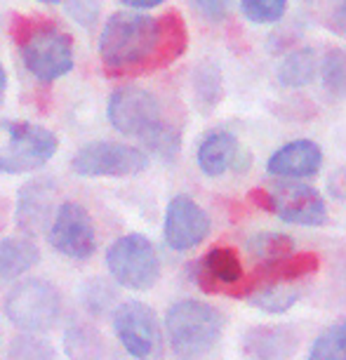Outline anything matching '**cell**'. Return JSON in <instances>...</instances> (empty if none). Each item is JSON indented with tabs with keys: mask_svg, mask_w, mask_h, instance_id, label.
<instances>
[{
	"mask_svg": "<svg viewBox=\"0 0 346 360\" xmlns=\"http://www.w3.org/2000/svg\"><path fill=\"white\" fill-rule=\"evenodd\" d=\"M316 76V54L311 50H295L278 69V83L283 87H304Z\"/></svg>",
	"mask_w": 346,
	"mask_h": 360,
	"instance_id": "44dd1931",
	"label": "cell"
},
{
	"mask_svg": "<svg viewBox=\"0 0 346 360\" xmlns=\"http://www.w3.org/2000/svg\"><path fill=\"white\" fill-rule=\"evenodd\" d=\"M62 295L52 283L29 278L19 283L5 299V314L19 330L24 332H47L59 321Z\"/></svg>",
	"mask_w": 346,
	"mask_h": 360,
	"instance_id": "8992f818",
	"label": "cell"
},
{
	"mask_svg": "<svg viewBox=\"0 0 346 360\" xmlns=\"http://www.w3.org/2000/svg\"><path fill=\"white\" fill-rule=\"evenodd\" d=\"M309 360H346V318L328 328L311 346Z\"/></svg>",
	"mask_w": 346,
	"mask_h": 360,
	"instance_id": "cb8c5ba5",
	"label": "cell"
},
{
	"mask_svg": "<svg viewBox=\"0 0 346 360\" xmlns=\"http://www.w3.org/2000/svg\"><path fill=\"white\" fill-rule=\"evenodd\" d=\"M318 269H321V257L316 252H293L281 259L257 264L252 274H248L250 290L255 295L257 290L269 288V285H295L314 276Z\"/></svg>",
	"mask_w": 346,
	"mask_h": 360,
	"instance_id": "9a60e30c",
	"label": "cell"
},
{
	"mask_svg": "<svg viewBox=\"0 0 346 360\" xmlns=\"http://www.w3.org/2000/svg\"><path fill=\"white\" fill-rule=\"evenodd\" d=\"M238 155V141L229 132H212L198 146V167L207 176H219L233 165Z\"/></svg>",
	"mask_w": 346,
	"mask_h": 360,
	"instance_id": "ac0fdd59",
	"label": "cell"
},
{
	"mask_svg": "<svg viewBox=\"0 0 346 360\" xmlns=\"http://www.w3.org/2000/svg\"><path fill=\"white\" fill-rule=\"evenodd\" d=\"M54 200H57V188L52 179H33L22 191H19V207H17V224L26 233L38 236L43 233L47 224L52 221Z\"/></svg>",
	"mask_w": 346,
	"mask_h": 360,
	"instance_id": "e0dca14e",
	"label": "cell"
},
{
	"mask_svg": "<svg viewBox=\"0 0 346 360\" xmlns=\"http://www.w3.org/2000/svg\"><path fill=\"white\" fill-rule=\"evenodd\" d=\"M241 12L252 24H276L288 12V0H241Z\"/></svg>",
	"mask_w": 346,
	"mask_h": 360,
	"instance_id": "4316f807",
	"label": "cell"
},
{
	"mask_svg": "<svg viewBox=\"0 0 346 360\" xmlns=\"http://www.w3.org/2000/svg\"><path fill=\"white\" fill-rule=\"evenodd\" d=\"M104 339L92 325H73L64 335V353L69 360H101L104 358Z\"/></svg>",
	"mask_w": 346,
	"mask_h": 360,
	"instance_id": "ffe728a7",
	"label": "cell"
},
{
	"mask_svg": "<svg viewBox=\"0 0 346 360\" xmlns=\"http://www.w3.org/2000/svg\"><path fill=\"white\" fill-rule=\"evenodd\" d=\"M323 85L328 94L337 99L346 97V50L344 47H332V50L323 57L321 64Z\"/></svg>",
	"mask_w": 346,
	"mask_h": 360,
	"instance_id": "603a6c76",
	"label": "cell"
},
{
	"mask_svg": "<svg viewBox=\"0 0 346 360\" xmlns=\"http://www.w3.org/2000/svg\"><path fill=\"white\" fill-rule=\"evenodd\" d=\"M188 33L179 12L162 17L115 12L99 36L101 64L108 76H141L169 66L184 54Z\"/></svg>",
	"mask_w": 346,
	"mask_h": 360,
	"instance_id": "6da1fadb",
	"label": "cell"
},
{
	"mask_svg": "<svg viewBox=\"0 0 346 360\" xmlns=\"http://www.w3.org/2000/svg\"><path fill=\"white\" fill-rule=\"evenodd\" d=\"M108 120L118 132L139 139L160 158H174L181 134L162 113L160 101L141 87H120L108 99Z\"/></svg>",
	"mask_w": 346,
	"mask_h": 360,
	"instance_id": "7a4b0ae2",
	"label": "cell"
},
{
	"mask_svg": "<svg viewBox=\"0 0 346 360\" xmlns=\"http://www.w3.org/2000/svg\"><path fill=\"white\" fill-rule=\"evenodd\" d=\"M250 252L255 255V259L264 262H274L281 257H288L295 252V243L290 236L285 233H260L250 240Z\"/></svg>",
	"mask_w": 346,
	"mask_h": 360,
	"instance_id": "d4e9b609",
	"label": "cell"
},
{
	"mask_svg": "<svg viewBox=\"0 0 346 360\" xmlns=\"http://www.w3.org/2000/svg\"><path fill=\"white\" fill-rule=\"evenodd\" d=\"M188 3L207 22H222L231 8V0H188Z\"/></svg>",
	"mask_w": 346,
	"mask_h": 360,
	"instance_id": "f1b7e54d",
	"label": "cell"
},
{
	"mask_svg": "<svg viewBox=\"0 0 346 360\" xmlns=\"http://www.w3.org/2000/svg\"><path fill=\"white\" fill-rule=\"evenodd\" d=\"M12 356L15 360H54V351L50 344L40 342V339L19 337L12 344Z\"/></svg>",
	"mask_w": 346,
	"mask_h": 360,
	"instance_id": "83f0119b",
	"label": "cell"
},
{
	"mask_svg": "<svg viewBox=\"0 0 346 360\" xmlns=\"http://www.w3.org/2000/svg\"><path fill=\"white\" fill-rule=\"evenodd\" d=\"M300 349V330L293 325H257L243 337V353L248 360H293Z\"/></svg>",
	"mask_w": 346,
	"mask_h": 360,
	"instance_id": "5bb4252c",
	"label": "cell"
},
{
	"mask_svg": "<svg viewBox=\"0 0 346 360\" xmlns=\"http://www.w3.org/2000/svg\"><path fill=\"white\" fill-rule=\"evenodd\" d=\"M210 236V217L188 195H174L165 212V243L177 252H186Z\"/></svg>",
	"mask_w": 346,
	"mask_h": 360,
	"instance_id": "4fadbf2b",
	"label": "cell"
},
{
	"mask_svg": "<svg viewBox=\"0 0 346 360\" xmlns=\"http://www.w3.org/2000/svg\"><path fill=\"white\" fill-rule=\"evenodd\" d=\"M57 134L24 120H0V172L22 174L45 165L57 151Z\"/></svg>",
	"mask_w": 346,
	"mask_h": 360,
	"instance_id": "5b68a950",
	"label": "cell"
},
{
	"mask_svg": "<svg viewBox=\"0 0 346 360\" xmlns=\"http://www.w3.org/2000/svg\"><path fill=\"white\" fill-rule=\"evenodd\" d=\"M146 165L148 155L141 148L115 141H94L71 158V169L80 176H132Z\"/></svg>",
	"mask_w": 346,
	"mask_h": 360,
	"instance_id": "30bf717a",
	"label": "cell"
},
{
	"mask_svg": "<svg viewBox=\"0 0 346 360\" xmlns=\"http://www.w3.org/2000/svg\"><path fill=\"white\" fill-rule=\"evenodd\" d=\"M40 3H47V5H54V3H59V0H40Z\"/></svg>",
	"mask_w": 346,
	"mask_h": 360,
	"instance_id": "836d02e7",
	"label": "cell"
},
{
	"mask_svg": "<svg viewBox=\"0 0 346 360\" xmlns=\"http://www.w3.org/2000/svg\"><path fill=\"white\" fill-rule=\"evenodd\" d=\"M40 252L31 240L24 238H5L0 240V285L12 278L24 276L38 264Z\"/></svg>",
	"mask_w": 346,
	"mask_h": 360,
	"instance_id": "d6986e66",
	"label": "cell"
},
{
	"mask_svg": "<svg viewBox=\"0 0 346 360\" xmlns=\"http://www.w3.org/2000/svg\"><path fill=\"white\" fill-rule=\"evenodd\" d=\"M113 328L134 360H162V335L151 307L141 302L123 304L113 316Z\"/></svg>",
	"mask_w": 346,
	"mask_h": 360,
	"instance_id": "9c48e42d",
	"label": "cell"
},
{
	"mask_svg": "<svg viewBox=\"0 0 346 360\" xmlns=\"http://www.w3.org/2000/svg\"><path fill=\"white\" fill-rule=\"evenodd\" d=\"M323 165V151L316 141L311 139H297L290 144L281 146L269 158V172L278 179H307L314 176Z\"/></svg>",
	"mask_w": 346,
	"mask_h": 360,
	"instance_id": "2e32d148",
	"label": "cell"
},
{
	"mask_svg": "<svg viewBox=\"0 0 346 360\" xmlns=\"http://www.w3.org/2000/svg\"><path fill=\"white\" fill-rule=\"evenodd\" d=\"M106 266L127 290H151L160 278V259L153 243L141 233L123 236L108 248Z\"/></svg>",
	"mask_w": 346,
	"mask_h": 360,
	"instance_id": "52a82bcc",
	"label": "cell"
},
{
	"mask_svg": "<svg viewBox=\"0 0 346 360\" xmlns=\"http://www.w3.org/2000/svg\"><path fill=\"white\" fill-rule=\"evenodd\" d=\"M162 3L165 0H123V5H127L130 10H153Z\"/></svg>",
	"mask_w": 346,
	"mask_h": 360,
	"instance_id": "1f68e13d",
	"label": "cell"
},
{
	"mask_svg": "<svg viewBox=\"0 0 346 360\" xmlns=\"http://www.w3.org/2000/svg\"><path fill=\"white\" fill-rule=\"evenodd\" d=\"M196 283L207 295H224L231 299H250L248 274L241 255L231 245H214L196 264Z\"/></svg>",
	"mask_w": 346,
	"mask_h": 360,
	"instance_id": "ba28073f",
	"label": "cell"
},
{
	"mask_svg": "<svg viewBox=\"0 0 346 360\" xmlns=\"http://www.w3.org/2000/svg\"><path fill=\"white\" fill-rule=\"evenodd\" d=\"M226 318L217 307L198 299H184L167 309L165 328L172 353L179 360H198L219 342Z\"/></svg>",
	"mask_w": 346,
	"mask_h": 360,
	"instance_id": "277c9868",
	"label": "cell"
},
{
	"mask_svg": "<svg viewBox=\"0 0 346 360\" xmlns=\"http://www.w3.org/2000/svg\"><path fill=\"white\" fill-rule=\"evenodd\" d=\"M66 8H69L71 15L85 26H90L94 19H97V12H99V5L94 3V0H69Z\"/></svg>",
	"mask_w": 346,
	"mask_h": 360,
	"instance_id": "f546056e",
	"label": "cell"
},
{
	"mask_svg": "<svg viewBox=\"0 0 346 360\" xmlns=\"http://www.w3.org/2000/svg\"><path fill=\"white\" fill-rule=\"evenodd\" d=\"M300 299V290L295 285H269V288L257 290L250 297V304L267 314H285L297 304Z\"/></svg>",
	"mask_w": 346,
	"mask_h": 360,
	"instance_id": "7402d4cb",
	"label": "cell"
},
{
	"mask_svg": "<svg viewBox=\"0 0 346 360\" xmlns=\"http://www.w3.org/2000/svg\"><path fill=\"white\" fill-rule=\"evenodd\" d=\"M269 191V212L297 226H323L328 224V207L314 186L281 179Z\"/></svg>",
	"mask_w": 346,
	"mask_h": 360,
	"instance_id": "8fae6325",
	"label": "cell"
},
{
	"mask_svg": "<svg viewBox=\"0 0 346 360\" xmlns=\"http://www.w3.org/2000/svg\"><path fill=\"white\" fill-rule=\"evenodd\" d=\"M325 24H328V29L332 33L346 38V0H339V3L335 5V10L330 12V17Z\"/></svg>",
	"mask_w": 346,
	"mask_h": 360,
	"instance_id": "4dcf8cb0",
	"label": "cell"
},
{
	"mask_svg": "<svg viewBox=\"0 0 346 360\" xmlns=\"http://www.w3.org/2000/svg\"><path fill=\"white\" fill-rule=\"evenodd\" d=\"M12 33L24 66L40 83H52L73 69V40L57 22L45 17H17Z\"/></svg>",
	"mask_w": 346,
	"mask_h": 360,
	"instance_id": "3957f363",
	"label": "cell"
},
{
	"mask_svg": "<svg viewBox=\"0 0 346 360\" xmlns=\"http://www.w3.org/2000/svg\"><path fill=\"white\" fill-rule=\"evenodd\" d=\"M5 92H8V73H5L3 64H0V106L5 101Z\"/></svg>",
	"mask_w": 346,
	"mask_h": 360,
	"instance_id": "d6a6232c",
	"label": "cell"
},
{
	"mask_svg": "<svg viewBox=\"0 0 346 360\" xmlns=\"http://www.w3.org/2000/svg\"><path fill=\"white\" fill-rule=\"evenodd\" d=\"M50 245L71 259H87L97 250V231L80 202L66 200L50 224Z\"/></svg>",
	"mask_w": 346,
	"mask_h": 360,
	"instance_id": "7c38bea8",
	"label": "cell"
},
{
	"mask_svg": "<svg viewBox=\"0 0 346 360\" xmlns=\"http://www.w3.org/2000/svg\"><path fill=\"white\" fill-rule=\"evenodd\" d=\"M196 94L203 111H212V106L222 99V73L214 64H200L196 71Z\"/></svg>",
	"mask_w": 346,
	"mask_h": 360,
	"instance_id": "484cf974",
	"label": "cell"
}]
</instances>
